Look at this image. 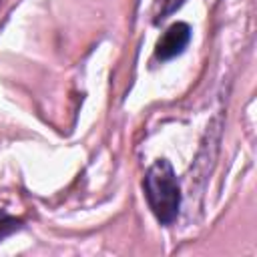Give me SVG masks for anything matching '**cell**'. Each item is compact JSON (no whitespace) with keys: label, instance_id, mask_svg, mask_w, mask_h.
<instances>
[{"label":"cell","instance_id":"1","mask_svg":"<svg viewBox=\"0 0 257 257\" xmlns=\"http://www.w3.org/2000/svg\"><path fill=\"white\" fill-rule=\"evenodd\" d=\"M143 189L147 203L159 223L171 225L181 209V187L171 163L165 159L155 161L145 175Z\"/></svg>","mask_w":257,"mask_h":257},{"label":"cell","instance_id":"2","mask_svg":"<svg viewBox=\"0 0 257 257\" xmlns=\"http://www.w3.org/2000/svg\"><path fill=\"white\" fill-rule=\"evenodd\" d=\"M189 40H191V26L185 22H175L159 38L157 48H155V56L159 60H171L185 50Z\"/></svg>","mask_w":257,"mask_h":257},{"label":"cell","instance_id":"3","mask_svg":"<svg viewBox=\"0 0 257 257\" xmlns=\"http://www.w3.org/2000/svg\"><path fill=\"white\" fill-rule=\"evenodd\" d=\"M20 227V221H16L14 217H10L8 213L0 211V239H4L6 235H10L12 231H16Z\"/></svg>","mask_w":257,"mask_h":257}]
</instances>
